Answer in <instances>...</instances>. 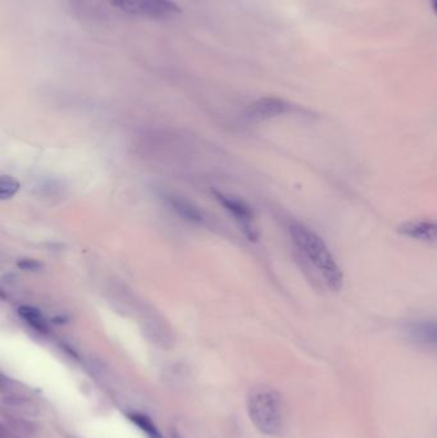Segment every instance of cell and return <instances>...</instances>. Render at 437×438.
<instances>
[{"label":"cell","mask_w":437,"mask_h":438,"mask_svg":"<svg viewBox=\"0 0 437 438\" xmlns=\"http://www.w3.org/2000/svg\"><path fill=\"white\" fill-rule=\"evenodd\" d=\"M289 233L295 247L317 269L327 287L338 291L343 287V272L325 241L311 228L297 222L289 226Z\"/></svg>","instance_id":"6da1fadb"},{"label":"cell","mask_w":437,"mask_h":438,"mask_svg":"<svg viewBox=\"0 0 437 438\" xmlns=\"http://www.w3.org/2000/svg\"><path fill=\"white\" fill-rule=\"evenodd\" d=\"M405 330L409 339L417 345L437 350V318L413 320Z\"/></svg>","instance_id":"52a82bcc"},{"label":"cell","mask_w":437,"mask_h":438,"mask_svg":"<svg viewBox=\"0 0 437 438\" xmlns=\"http://www.w3.org/2000/svg\"><path fill=\"white\" fill-rule=\"evenodd\" d=\"M130 419L133 420L135 425L139 427L141 431L145 432L149 438H162L160 433L157 429V427L153 425L152 420L145 417V415H143V414H131Z\"/></svg>","instance_id":"30bf717a"},{"label":"cell","mask_w":437,"mask_h":438,"mask_svg":"<svg viewBox=\"0 0 437 438\" xmlns=\"http://www.w3.org/2000/svg\"><path fill=\"white\" fill-rule=\"evenodd\" d=\"M397 232L408 239L437 247V220L414 218L403 222L397 227Z\"/></svg>","instance_id":"277c9868"},{"label":"cell","mask_w":437,"mask_h":438,"mask_svg":"<svg viewBox=\"0 0 437 438\" xmlns=\"http://www.w3.org/2000/svg\"><path fill=\"white\" fill-rule=\"evenodd\" d=\"M289 111V104L285 100L278 98H262L254 101L246 109V120L252 122H262L271 120L281 114H285Z\"/></svg>","instance_id":"8992f818"},{"label":"cell","mask_w":437,"mask_h":438,"mask_svg":"<svg viewBox=\"0 0 437 438\" xmlns=\"http://www.w3.org/2000/svg\"><path fill=\"white\" fill-rule=\"evenodd\" d=\"M18 268L27 271V272H36L43 268V264L35 259H21L18 262Z\"/></svg>","instance_id":"7c38bea8"},{"label":"cell","mask_w":437,"mask_h":438,"mask_svg":"<svg viewBox=\"0 0 437 438\" xmlns=\"http://www.w3.org/2000/svg\"><path fill=\"white\" fill-rule=\"evenodd\" d=\"M20 190V182L11 176H3L0 179V198L1 200H9L13 198Z\"/></svg>","instance_id":"8fae6325"},{"label":"cell","mask_w":437,"mask_h":438,"mask_svg":"<svg viewBox=\"0 0 437 438\" xmlns=\"http://www.w3.org/2000/svg\"><path fill=\"white\" fill-rule=\"evenodd\" d=\"M213 193H214V196L217 198L219 203L222 204V206L231 213L235 218H238L240 225H241V228H243V231H244L246 236L252 241H255L257 240V232H255L254 227L252 226V209L246 206L244 201L236 199V198H231V196H227V195H223V193H216V191H213Z\"/></svg>","instance_id":"5b68a950"},{"label":"cell","mask_w":437,"mask_h":438,"mask_svg":"<svg viewBox=\"0 0 437 438\" xmlns=\"http://www.w3.org/2000/svg\"><path fill=\"white\" fill-rule=\"evenodd\" d=\"M168 204L172 208L175 212L179 214V217L192 222V223H200L203 222V214L199 210V208L194 206L189 200L179 198V196H168Z\"/></svg>","instance_id":"ba28073f"},{"label":"cell","mask_w":437,"mask_h":438,"mask_svg":"<svg viewBox=\"0 0 437 438\" xmlns=\"http://www.w3.org/2000/svg\"><path fill=\"white\" fill-rule=\"evenodd\" d=\"M114 7L125 13L150 18L163 20L179 13V8L172 0H111Z\"/></svg>","instance_id":"3957f363"},{"label":"cell","mask_w":437,"mask_h":438,"mask_svg":"<svg viewBox=\"0 0 437 438\" xmlns=\"http://www.w3.org/2000/svg\"><path fill=\"white\" fill-rule=\"evenodd\" d=\"M432 7H433V11H435V13L437 14V0H432Z\"/></svg>","instance_id":"4fadbf2b"},{"label":"cell","mask_w":437,"mask_h":438,"mask_svg":"<svg viewBox=\"0 0 437 438\" xmlns=\"http://www.w3.org/2000/svg\"><path fill=\"white\" fill-rule=\"evenodd\" d=\"M18 314H20L21 318L26 322L27 325L33 327V330H36L39 332H47V320L38 309H35L33 306H21L18 309Z\"/></svg>","instance_id":"9c48e42d"},{"label":"cell","mask_w":437,"mask_h":438,"mask_svg":"<svg viewBox=\"0 0 437 438\" xmlns=\"http://www.w3.org/2000/svg\"><path fill=\"white\" fill-rule=\"evenodd\" d=\"M248 410L253 425L259 432L268 436H278L284 428V406L277 391L268 386L254 387L249 400Z\"/></svg>","instance_id":"7a4b0ae2"}]
</instances>
